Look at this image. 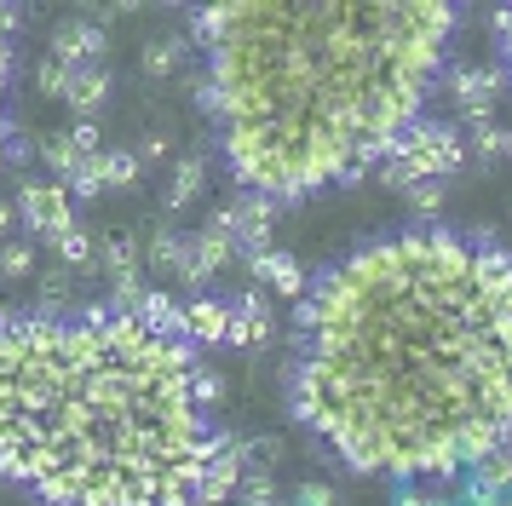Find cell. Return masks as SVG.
I'll list each match as a JSON object with an SVG mask.
<instances>
[{"mask_svg": "<svg viewBox=\"0 0 512 506\" xmlns=\"http://www.w3.org/2000/svg\"><path fill=\"white\" fill-rule=\"evenodd\" d=\"M288 409L357 478L443 483L512 443V253L386 230L305 282Z\"/></svg>", "mask_w": 512, "mask_h": 506, "instance_id": "1", "label": "cell"}, {"mask_svg": "<svg viewBox=\"0 0 512 506\" xmlns=\"http://www.w3.org/2000/svg\"><path fill=\"white\" fill-rule=\"evenodd\" d=\"M449 0H219L190 12L202 110L248 196L374 173L449 64Z\"/></svg>", "mask_w": 512, "mask_h": 506, "instance_id": "2", "label": "cell"}, {"mask_svg": "<svg viewBox=\"0 0 512 506\" xmlns=\"http://www.w3.org/2000/svg\"><path fill=\"white\" fill-rule=\"evenodd\" d=\"M225 380L127 305L0 311V478L41 506H202Z\"/></svg>", "mask_w": 512, "mask_h": 506, "instance_id": "3", "label": "cell"}, {"mask_svg": "<svg viewBox=\"0 0 512 506\" xmlns=\"http://www.w3.org/2000/svg\"><path fill=\"white\" fill-rule=\"evenodd\" d=\"M466 167V138L455 121H438V115H420L409 133L397 138L386 161L374 167L386 190H415V184H449Z\"/></svg>", "mask_w": 512, "mask_h": 506, "instance_id": "4", "label": "cell"}, {"mask_svg": "<svg viewBox=\"0 0 512 506\" xmlns=\"http://www.w3.org/2000/svg\"><path fill=\"white\" fill-rule=\"evenodd\" d=\"M18 225H29V236H47V242H58L64 230H75V196H70V184H58V179H24V190H18Z\"/></svg>", "mask_w": 512, "mask_h": 506, "instance_id": "5", "label": "cell"}, {"mask_svg": "<svg viewBox=\"0 0 512 506\" xmlns=\"http://www.w3.org/2000/svg\"><path fill=\"white\" fill-rule=\"evenodd\" d=\"M208 225H219V230H231L236 236V248H248V253H259V248H271V230H277V202L271 196H236V202H225V207H213V219Z\"/></svg>", "mask_w": 512, "mask_h": 506, "instance_id": "6", "label": "cell"}, {"mask_svg": "<svg viewBox=\"0 0 512 506\" xmlns=\"http://www.w3.org/2000/svg\"><path fill=\"white\" fill-rule=\"evenodd\" d=\"M501 92H507V75H501V69H484V64L449 69V98H455V110H461L472 127L495 121V104H501Z\"/></svg>", "mask_w": 512, "mask_h": 506, "instance_id": "7", "label": "cell"}, {"mask_svg": "<svg viewBox=\"0 0 512 506\" xmlns=\"http://www.w3.org/2000/svg\"><path fill=\"white\" fill-rule=\"evenodd\" d=\"M98 271L110 276V305H139L144 299V248L133 242V236H104L98 242Z\"/></svg>", "mask_w": 512, "mask_h": 506, "instance_id": "8", "label": "cell"}, {"mask_svg": "<svg viewBox=\"0 0 512 506\" xmlns=\"http://www.w3.org/2000/svg\"><path fill=\"white\" fill-rule=\"evenodd\" d=\"M139 173H144L139 150H98V156L70 179V196L75 202H93V196H104V190H127V184H139Z\"/></svg>", "mask_w": 512, "mask_h": 506, "instance_id": "9", "label": "cell"}, {"mask_svg": "<svg viewBox=\"0 0 512 506\" xmlns=\"http://www.w3.org/2000/svg\"><path fill=\"white\" fill-rule=\"evenodd\" d=\"M104 144H98V121H70L64 133H52V138H41V161L52 167V179L58 184H70L87 161L98 156Z\"/></svg>", "mask_w": 512, "mask_h": 506, "instance_id": "10", "label": "cell"}, {"mask_svg": "<svg viewBox=\"0 0 512 506\" xmlns=\"http://www.w3.org/2000/svg\"><path fill=\"white\" fill-rule=\"evenodd\" d=\"M104 52H110V35H104L93 18L58 23L52 41H47V58L52 64H64V69H93V64H104Z\"/></svg>", "mask_w": 512, "mask_h": 506, "instance_id": "11", "label": "cell"}, {"mask_svg": "<svg viewBox=\"0 0 512 506\" xmlns=\"http://www.w3.org/2000/svg\"><path fill=\"white\" fill-rule=\"evenodd\" d=\"M196 351H213V345H231V299L196 294L185 299V328H179Z\"/></svg>", "mask_w": 512, "mask_h": 506, "instance_id": "12", "label": "cell"}, {"mask_svg": "<svg viewBox=\"0 0 512 506\" xmlns=\"http://www.w3.org/2000/svg\"><path fill=\"white\" fill-rule=\"evenodd\" d=\"M512 495V443L466 466V506H501Z\"/></svg>", "mask_w": 512, "mask_h": 506, "instance_id": "13", "label": "cell"}, {"mask_svg": "<svg viewBox=\"0 0 512 506\" xmlns=\"http://www.w3.org/2000/svg\"><path fill=\"white\" fill-rule=\"evenodd\" d=\"M248 276L254 282H265L277 299H305V271H300V259L294 253H282V248H259L248 253Z\"/></svg>", "mask_w": 512, "mask_h": 506, "instance_id": "14", "label": "cell"}, {"mask_svg": "<svg viewBox=\"0 0 512 506\" xmlns=\"http://www.w3.org/2000/svg\"><path fill=\"white\" fill-rule=\"evenodd\" d=\"M12 69H18V12L0 0V167L12 161V121H6V104H12Z\"/></svg>", "mask_w": 512, "mask_h": 506, "instance_id": "15", "label": "cell"}, {"mask_svg": "<svg viewBox=\"0 0 512 506\" xmlns=\"http://www.w3.org/2000/svg\"><path fill=\"white\" fill-rule=\"evenodd\" d=\"M277 340V317L259 294H236L231 299V345L236 351H254V345H271Z\"/></svg>", "mask_w": 512, "mask_h": 506, "instance_id": "16", "label": "cell"}, {"mask_svg": "<svg viewBox=\"0 0 512 506\" xmlns=\"http://www.w3.org/2000/svg\"><path fill=\"white\" fill-rule=\"evenodd\" d=\"M75 121H98V110L110 104V69L93 64V69H70V81H64V98H58Z\"/></svg>", "mask_w": 512, "mask_h": 506, "instance_id": "17", "label": "cell"}, {"mask_svg": "<svg viewBox=\"0 0 512 506\" xmlns=\"http://www.w3.org/2000/svg\"><path fill=\"white\" fill-rule=\"evenodd\" d=\"M242 443H236L231 432L219 437V455H213L208 466V483H202V506H231L236 501V489H242Z\"/></svg>", "mask_w": 512, "mask_h": 506, "instance_id": "18", "label": "cell"}, {"mask_svg": "<svg viewBox=\"0 0 512 506\" xmlns=\"http://www.w3.org/2000/svg\"><path fill=\"white\" fill-rule=\"evenodd\" d=\"M190 253H196V265L213 276V271H225V265L236 259V236L219 230V225H202L196 236H190Z\"/></svg>", "mask_w": 512, "mask_h": 506, "instance_id": "19", "label": "cell"}, {"mask_svg": "<svg viewBox=\"0 0 512 506\" xmlns=\"http://www.w3.org/2000/svg\"><path fill=\"white\" fill-rule=\"evenodd\" d=\"M47 248L58 253V265H64V271H98V242L81 225L64 230V236H58V242H47Z\"/></svg>", "mask_w": 512, "mask_h": 506, "instance_id": "20", "label": "cell"}, {"mask_svg": "<svg viewBox=\"0 0 512 506\" xmlns=\"http://www.w3.org/2000/svg\"><path fill=\"white\" fill-rule=\"evenodd\" d=\"M202 173H208V161H202V156H185L179 167H173V184H167V196H162L167 213H179V207L196 202V190H202Z\"/></svg>", "mask_w": 512, "mask_h": 506, "instance_id": "21", "label": "cell"}, {"mask_svg": "<svg viewBox=\"0 0 512 506\" xmlns=\"http://www.w3.org/2000/svg\"><path fill=\"white\" fill-rule=\"evenodd\" d=\"M231 506H294V501H282V489L271 472H242V489H236Z\"/></svg>", "mask_w": 512, "mask_h": 506, "instance_id": "22", "label": "cell"}, {"mask_svg": "<svg viewBox=\"0 0 512 506\" xmlns=\"http://www.w3.org/2000/svg\"><path fill=\"white\" fill-rule=\"evenodd\" d=\"M179 64H185V41H167V35L144 41V75H173Z\"/></svg>", "mask_w": 512, "mask_h": 506, "instance_id": "23", "label": "cell"}, {"mask_svg": "<svg viewBox=\"0 0 512 506\" xmlns=\"http://www.w3.org/2000/svg\"><path fill=\"white\" fill-rule=\"evenodd\" d=\"M29 271H35V242H24V236L0 242V276H29Z\"/></svg>", "mask_w": 512, "mask_h": 506, "instance_id": "24", "label": "cell"}, {"mask_svg": "<svg viewBox=\"0 0 512 506\" xmlns=\"http://www.w3.org/2000/svg\"><path fill=\"white\" fill-rule=\"evenodd\" d=\"M443 196H449V184H415V190H403V202H409V213H420V225H432Z\"/></svg>", "mask_w": 512, "mask_h": 506, "instance_id": "25", "label": "cell"}, {"mask_svg": "<svg viewBox=\"0 0 512 506\" xmlns=\"http://www.w3.org/2000/svg\"><path fill=\"white\" fill-rule=\"evenodd\" d=\"M495 46H501V75L512 87V6H495Z\"/></svg>", "mask_w": 512, "mask_h": 506, "instance_id": "26", "label": "cell"}, {"mask_svg": "<svg viewBox=\"0 0 512 506\" xmlns=\"http://www.w3.org/2000/svg\"><path fill=\"white\" fill-rule=\"evenodd\" d=\"M501 144H507V127H501V121L472 127V150H478V156H501Z\"/></svg>", "mask_w": 512, "mask_h": 506, "instance_id": "27", "label": "cell"}, {"mask_svg": "<svg viewBox=\"0 0 512 506\" xmlns=\"http://www.w3.org/2000/svg\"><path fill=\"white\" fill-rule=\"evenodd\" d=\"M294 506H334V489H328L323 478H311V483L294 489Z\"/></svg>", "mask_w": 512, "mask_h": 506, "instance_id": "28", "label": "cell"}, {"mask_svg": "<svg viewBox=\"0 0 512 506\" xmlns=\"http://www.w3.org/2000/svg\"><path fill=\"white\" fill-rule=\"evenodd\" d=\"M397 506H449V501L432 495V489H420V483H403V489H397Z\"/></svg>", "mask_w": 512, "mask_h": 506, "instance_id": "29", "label": "cell"}, {"mask_svg": "<svg viewBox=\"0 0 512 506\" xmlns=\"http://www.w3.org/2000/svg\"><path fill=\"white\" fill-rule=\"evenodd\" d=\"M12 230H18V202H6V196H0V236L12 242Z\"/></svg>", "mask_w": 512, "mask_h": 506, "instance_id": "30", "label": "cell"}, {"mask_svg": "<svg viewBox=\"0 0 512 506\" xmlns=\"http://www.w3.org/2000/svg\"><path fill=\"white\" fill-rule=\"evenodd\" d=\"M156 156H167V133H150V138H144L139 161H156Z\"/></svg>", "mask_w": 512, "mask_h": 506, "instance_id": "31", "label": "cell"}]
</instances>
